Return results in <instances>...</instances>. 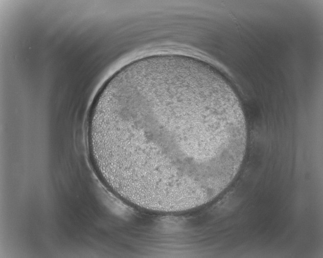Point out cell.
Segmentation results:
<instances>
[{
    "label": "cell",
    "mask_w": 323,
    "mask_h": 258,
    "mask_svg": "<svg viewBox=\"0 0 323 258\" xmlns=\"http://www.w3.org/2000/svg\"><path fill=\"white\" fill-rule=\"evenodd\" d=\"M230 85L201 66L159 61L119 73L102 87L87 125L90 154L104 184L150 211L200 206L232 182L247 131Z\"/></svg>",
    "instance_id": "cell-1"
}]
</instances>
